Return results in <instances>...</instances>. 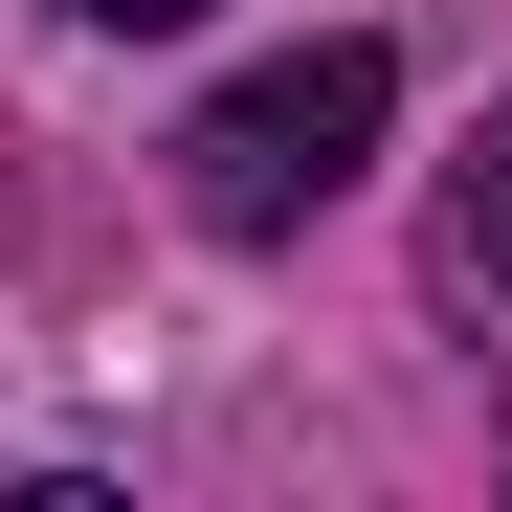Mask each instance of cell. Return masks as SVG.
I'll use <instances>...</instances> for the list:
<instances>
[{
	"label": "cell",
	"mask_w": 512,
	"mask_h": 512,
	"mask_svg": "<svg viewBox=\"0 0 512 512\" xmlns=\"http://www.w3.org/2000/svg\"><path fill=\"white\" fill-rule=\"evenodd\" d=\"M67 23H201V0H67Z\"/></svg>",
	"instance_id": "3957f363"
},
{
	"label": "cell",
	"mask_w": 512,
	"mask_h": 512,
	"mask_svg": "<svg viewBox=\"0 0 512 512\" xmlns=\"http://www.w3.org/2000/svg\"><path fill=\"white\" fill-rule=\"evenodd\" d=\"M423 290H446V334L512 379V112L446 156V201H423Z\"/></svg>",
	"instance_id": "7a4b0ae2"
},
{
	"label": "cell",
	"mask_w": 512,
	"mask_h": 512,
	"mask_svg": "<svg viewBox=\"0 0 512 512\" xmlns=\"http://www.w3.org/2000/svg\"><path fill=\"white\" fill-rule=\"evenodd\" d=\"M379 112H401V45H379V23H334V45H290V67H245V90H201V112H179L201 245H290V223L379 156Z\"/></svg>",
	"instance_id": "6da1fadb"
}]
</instances>
